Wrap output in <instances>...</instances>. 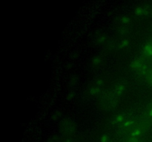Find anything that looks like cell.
Returning a JSON list of instances; mask_svg holds the SVG:
<instances>
[{"label": "cell", "instance_id": "7c38bea8", "mask_svg": "<svg viewBox=\"0 0 152 142\" xmlns=\"http://www.w3.org/2000/svg\"><path fill=\"white\" fill-rule=\"evenodd\" d=\"M127 142H140V140L138 137H134V136H132L128 140Z\"/></svg>", "mask_w": 152, "mask_h": 142}, {"label": "cell", "instance_id": "5b68a950", "mask_svg": "<svg viewBox=\"0 0 152 142\" xmlns=\"http://www.w3.org/2000/svg\"><path fill=\"white\" fill-rule=\"evenodd\" d=\"M125 90V86L123 84H119L115 89V93L117 96H120L122 93H123V91Z\"/></svg>", "mask_w": 152, "mask_h": 142}, {"label": "cell", "instance_id": "8fae6325", "mask_svg": "<svg viewBox=\"0 0 152 142\" xmlns=\"http://www.w3.org/2000/svg\"><path fill=\"white\" fill-rule=\"evenodd\" d=\"M128 45H129V41L126 39L123 40V41L120 42V47H122V48H124V47H128Z\"/></svg>", "mask_w": 152, "mask_h": 142}, {"label": "cell", "instance_id": "30bf717a", "mask_svg": "<svg viewBox=\"0 0 152 142\" xmlns=\"http://www.w3.org/2000/svg\"><path fill=\"white\" fill-rule=\"evenodd\" d=\"M121 22H123V24H129V22H132L131 19L128 16H123V18H121Z\"/></svg>", "mask_w": 152, "mask_h": 142}, {"label": "cell", "instance_id": "9a60e30c", "mask_svg": "<svg viewBox=\"0 0 152 142\" xmlns=\"http://www.w3.org/2000/svg\"><path fill=\"white\" fill-rule=\"evenodd\" d=\"M116 119H117V121H123V119H124V117H123V115H121V114H120V115H117Z\"/></svg>", "mask_w": 152, "mask_h": 142}, {"label": "cell", "instance_id": "6da1fadb", "mask_svg": "<svg viewBox=\"0 0 152 142\" xmlns=\"http://www.w3.org/2000/svg\"><path fill=\"white\" fill-rule=\"evenodd\" d=\"M131 67L139 74H146L148 70L146 64L140 59H134L131 64Z\"/></svg>", "mask_w": 152, "mask_h": 142}, {"label": "cell", "instance_id": "4fadbf2b", "mask_svg": "<svg viewBox=\"0 0 152 142\" xmlns=\"http://www.w3.org/2000/svg\"><path fill=\"white\" fill-rule=\"evenodd\" d=\"M100 62H101V58H99V57L94 58V59H93V61H92V63H93L94 64H95V65L99 64Z\"/></svg>", "mask_w": 152, "mask_h": 142}, {"label": "cell", "instance_id": "5bb4252c", "mask_svg": "<svg viewBox=\"0 0 152 142\" xmlns=\"http://www.w3.org/2000/svg\"><path fill=\"white\" fill-rule=\"evenodd\" d=\"M100 141L101 142H108L109 141V138H108V136L106 135H102V137H101Z\"/></svg>", "mask_w": 152, "mask_h": 142}, {"label": "cell", "instance_id": "277c9868", "mask_svg": "<svg viewBox=\"0 0 152 142\" xmlns=\"http://www.w3.org/2000/svg\"><path fill=\"white\" fill-rule=\"evenodd\" d=\"M49 142H71L68 139H65V138H62L58 137L57 135L53 136L49 140Z\"/></svg>", "mask_w": 152, "mask_h": 142}, {"label": "cell", "instance_id": "2e32d148", "mask_svg": "<svg viewBox=\"0 0 152 142\" xmlns=\"http://www.w3.org/2000/svg\"><path fill=\"white\" fill-rule=\"evenodd\" d=\"M133 123H134V121H126V122H125V124H124V127H129V126L132 125Z\"/></svg>", "mask_w": 152, "mask_h": 142}, {"label": "cell", "instance_id": "e0dca14e", "mask_svg": "<svg viewBox=\"0 0 152 142\" xmlns=\"http://www.w3.org/2000/svg\"><path fill=\"white\" fill-rule=\"evenodd\" d=\"M105 40V37L104 36H102V37H99V38H98V41H100V42H102V41Z\"/></svg>", "mask_w": 152, "mask_h": 142}, {"label": "cell", "instance_id": "3957f363", "mask_svg": "<svg viewBox=\"0 0 152 142\" xmlns=\"http://www.w3.org/2000/svg\"><path fill=\"white\" fill-rule=\"evenodd\" d=\"M143 52L147 56L152 57V41H150L144 47Z\"/></svg>", "mask_w": 152, "mask_h": 142}, {"label": "cell", "instance_id": "7a4b0ae2", "mask_svg": "<svg viewBox=\"0 0 152 142\" xmlns=\"http://www.w3.org/2000/svg\"><path fill=\"white\" fill-rule=\"evenodd\" d=\"M60 129L63 134L71 135L75 130V125L72 121L66 118V119L62 120V122H61Z\"/></svg>", "mask_w": 152, "mask_h": 142}, {"label": "cell", "instance_id": "ac0fdd59", "mask_svg": "<svg viewBox=\"0 0 152 142\" xmlns=\"http://www.w3.org/2000/svg\"><path fill=\"white\" fill-rule=\"evenodd\" d=\"M148 114H149V115H150V116H152V106H151V109H150L149 112H148Z\"/></svg>", "mask_w": 152, "mask_h": 142}, {"label": "cell", "instance_id": "9c48e42d", "mask_svg": "<svg viewBox=\"0 0 152 142\" xmlns=\"http://www.w3.org/2000/svg\"><path fill=\"white\" fill-rule=\"evenodd\" d=\"M142 134V131L141 130H134L133 133H132V135L134 136V137H138L139 135Z\"/></svg>", "mask_w": 152, "mask_h": 142}, {"label": "cell", "instance_id": "8992f818", "mask_svg": "<svg viewBox=\"0 0 152 142\" xmlns=\"http://www.w3.org/2000/svg\"><path fill=\"white\" fill-rule=\"evenodd\" d=\"M146 13V11L144 8H142V7H138L135 9V14L137 15V16H142Z\"/></svg>", "mask_w": 152, "mask_h": 142}, {"label": "cell", "instance_id": "52a82bcc", "mask_svg": "<svg viewBox=\"0 0 152 142\" xmlns=\"http://www.w3.org/2000/svg\"><path fill=\"white\" fill-rule=\"evenodd\" d=\"M147 75V79H148V81L149 82L150 84L152 85V67L149 68L146 73Z\"/></svg>", "mask_w": 152, "mask_h": 142}, {"label": "cell", "instance_id": "ba28073f", "mask_svg": "<svg viewBox=\"0 0 152 142\" xmlns=\"http://www.w3.org/2000/svg\"><path fill=\"white\" fill-rule=\"evenodd\" d=\"M90 93L91 95H97L99 93V89L98 87H92L90 90Z\"/></svg>", "mask_w": 152, "mask_h": 142}]
</instances>
